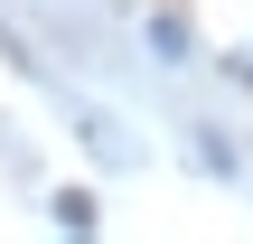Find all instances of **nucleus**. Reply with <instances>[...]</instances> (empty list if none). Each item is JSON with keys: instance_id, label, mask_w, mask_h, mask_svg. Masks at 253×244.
Returning <instances> with one entry per match:
<instances>
[]
</instances>
